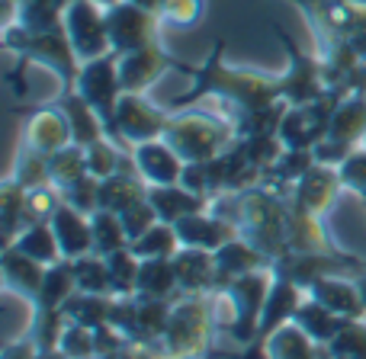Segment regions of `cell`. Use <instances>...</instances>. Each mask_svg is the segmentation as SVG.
Masks as SVG:
<instances>
[{"label":"cell","instance_id":"681fc988","mask_svg":"<svg viewBox=\"0 0 366 359\" xmlns=\"http://www.w3.org/2000/svg\"><path fill=\"white\" fill-rule=\"evenodd\" d=\"M337 173H341V186L366 202V145H360L354 154H347L337 164Z\"/></svg>","mask_w":366,"mask_h":359},{"label":"cell","instance_id":"5bb4252c","mask_svg":"<svg viewBox=\"0 0 366 359\" xmlns=\"http://www.w3.org/2000/svg\"><path fill=\"white\" fill-rule=\"evenodd\" d=\"M302 298H305L302 285H296L292 279L273 273V289L264 305V315H260V321H257V330H254V340L247 343V347H241L238 359H267L264 356L267 340H270L283 324H290L292 318H296V308L302 305Z\"/></svg>","mask_w":366,"mask_h":359},{"label":"cell","instance_id":"7c38bea8","mask_svg":"<svg viewBox=\"0 0 366 359\" xmlns=\"http://www.w3.org/2000/svg\"><path fill=\"white\" fill-rule=\"evenodd\" d=\"M107 26H109V42H113V51L126 55V51L158 45L164 19H161L158 13L145 10V6L132 4V0H119V4L107 6Z\"/></svg>","mask_w":366,"mask_h":359},{"label":"cell","instance_id":"d4e9b609","mask_svg":"<svg viewBox=\"0 0 366 359\" xmlns=\"http://www.w3.org/2000/svg\"><path fill=\"white\" fill-rule=\"evenodd\" d=\"M148 202L154 206L158 218L167 221V225H177V221L187 218V215L209 208V199H206V196H199V193H193V189H187L183 183L148 186Z\"/></svg>","mask_w":366,"mask_h":359},{"label":"cell","instance_id":"277c9868","mask_svg":"<svg viewBox=\"0 0 366 359\" xmlns=\"http://www.w3.org/2000/svg\"><path fill=\"white\" fill-rule=\"evenodd\" d=\"M219 334L212 321V302L206 295H177L171 308V321L161 337V350L167 359H202L212 350Z\"/></svg>","mask_w":366,"mask_h":359},{"label":"cell","instance_id":"db71d44e","mask_svg":"<svg viewBox=\"0 0 366 359\" xmlns=\"http://www.w3.org/2000/svg\"><path fill=\"white\" fill-rule=\"evenodd\" d=\"M94 340H97V356H107V359L119 356L122 350L129 347V337L109 321L100 324V328H94Z\"/></svg>","mask_w":366,"mask_h":359},{"label":"cell","instance_id":"603a6c76","mask_svg":"<svg viewBox=\"0 0 366 359\" xmlns=\"http://www.w3.org/2000/svg\"><path fill=\"white\" fill-rule=\"evenodd\" d=\"M0 266H4V289L13 292V295H19V298H26L29 305H36L49 266H42L39 260L13 251V247H4V263Z\"/></svg>","mask_w":366,"mask_h":359},{"label":"cell","instance_id":"d6a6232c","mask_svg":"<svg viewBox=\"0 0 366 359\" xmlns=\"http://www.w3.org/2000/svg\"><path fill=\"white\" fill-rule=\"evenodd\" d=\"M139 295L167 298V302H174V298L180 295L177 273H174V260H142Z\"/></svg>","mask_w":366,"mask_h":359},{"label":"cell","instance_id":"4dcf8cb0","mask_svg":"<svg viewBox=\"0 0 366 359\" xmlns=\"http://www.w3.org/2000/svg\"><path fill=\"white\" fill-rule=\"evenodd\" d=\"M292 321H296L299 328H302L315 343L328 347V343L335 340V334L341 330L344 318H337L335 311H328L322 302H315V298L305 292V298H302V305L296 308V318H292Z\"/></svg>","mask_w":366,"mask_h":359},{"label":"cell","instance_id":"6f0895ef","mask_svg":"<svg viewBox=\"0 0 366 359\" xmlns=\"http://www.w3.org/2000/svg\"><path fill=\"white\" fill-rule=\"evenodd\" d=\"M132 4L145 6V10H152V13H158V16H161V4H164V0H132Z\"/></svg>","mask_w":366,"mask_h":359},{"label":"cell","instance_id":"6125c7cd","mask_svg":"<svg viewBox=\"0 0 366 359\" xmlns=\"http://www.w3.org/2000/svg\"><path fill=\"white\" fill-rule=\"evenodd\" d=\"M363 145H366V141H363Z\"/></svg>","mask_w":366,"mask_h":359},{"label":"cell","instance_id":"ab89813d","mask_svg":"<svg viewBox=\"0 0 366 359\" xmlns=\"http://www.w3.org/2000/svg\"><path fill=\"white\" fill-rule=\"evenodd\" d=\"M6 177H13L23 189L45 186V183H51V173H49V154L32 151L29 145H19V151H16V158H13L10 173H6Z\"/></svg>","mask_w":366,"mask_h":359},{"label":"cell","instance_id":"f6af8a7d","mask_svg":"<svg viewBox=\"0 0 366 359\" xmlns=\"http://www.w3.org/2000/svg\"><path fill=\"white\" fill-rule=\"evenodd\" d=\"M64 206V193L55 183H45V186L26 189V225H36V221H51V215Z\"/></svg>","mask_w":366,"mask_h":359},{"label":"cell","instance_id":"ac0fdd59","mask_svg":"<svg viewBox=\"0 0 366 359\" xmlns=\"http://www.w3.org/2000/svg\"><path fill=\"white\" fill-rule=\"evenodd\" d=\"M132 164L148 186H167V183H180L187 161L174 151L167 138H152L132 148Z\"/></svg>","mask_w":366,"mask_h":359},{"label":"cell","instance_id":"94428289","mask_svg":"<svg viewBox=\"0 0 366 359\" xmlns=\"http://www.w3.org/2000/svg\"><path fill=\"white\" fill-rule=\"evenodd\" d=\"M331 359H354V356H331Z\"/></svg>","mask_w":366,"mask_h":359},{"label":"cell","instance_id":"484cf974","mask_svg":"<svg viewBox=\"0 0 366 359\" xmlns=\"http://www.w3.org/2000/svg\"><path fill=\"white\" fill-rule=\"evenodd\" d=\"M325 138L344 141L350 148H360L366 141V93H350L331 113V126Z\"/></svg>","mask_w":366,"mask_h":359},{"label":"cell","instance_id":"bcb514c9","mask_svg":"<svg viewBox=\"0 0 366 359\" xmlns=\"http://www.w3.org/2000/svg\"><path fill=\"white\" fill-rule=\"evenodd\" d=\"M331 356H354V359H366V318L357 321H344L341 330L335 334V340L328 343Z\"/></svg>","mask_w":366,"mask_h":359},{"label":"cell","instance_id":"f907efd6","mask_svg":"<svg viewBox=\"0 0 366 359\" xmlns=\"http://www.w3.org/2000/svg\"><path fill=\"white\" fill-rule=\"evenodd\" d=\"M206 13V0H164L161 4V19L180 29H193Z\"/></svg>","mask_w":366,"mask_h":359},{"label":"cell","instance_id":"44dd1931","mask_svg":"<svg viewBox=\"0 0 366 359\" xmlns=\"http://www.w3.org/2000/svg\"><path fill=\"white\" fill-rule=\"evenodd\" d=\"M305 292H309L315 302H322L328 311H335L337 318H344V321L366 318V305H363V295H360V289H357L354 276H325V279H318L315 285H309Z\"/></svg>","mask_w":366,"mask_h":359},{"label":"cell","instance_id":"ba28073f","mask_svg":"<svg viewBox=\"0 0 366 359\" xmlns=\"http://www.w3.org/2000/svg\"><path fill=\"white\" fill-rule=\"evenodd\" d=\"M270 266L277 276H286L296 285L309 289V285H315L318 279H325V276H357V273L366 270V260L350 257V253H344L335 247V251H322V253L290 251V253L273 260Z\"/></svg>","mask_w":366,"mask_h":359},{"label":"cell","instance_id":"11a10c76","mask_svg":"<svg viewBox=\"0 0 366 359\" xmlns=\"http://www.w3.org/2000/svg\"><path fill=\"white\" fill-rule=\"evenodd\" d=\"M39 356H42V350H39V343L32 340V334H23V337H16V340H6L4 353H0V359H39Z\"/></svg>","mask_w":366,"mask_h":359},{"label":"cell","instance_id":"e0dca14e","mask_svg":"<svg viewBox=\"0 0 366 359\" xmlns=\"http://www.w3.org/2000/svg\"><path fill=\"white\" fill-rule=\"evenodd\" d=\"M177 71V58L167 49L148 45V49H135L119 55V81H122V93H145L161 74Z\"/></svg>","mask_w":366,"mask_h":359},{"label":"cell","instance_id":"52a82bcc","mask_svg":"<svg viewBox=\"0 0 366 359\" xmlns=\"http://www.w3.org/2000/svg\"><path fill=\"white\" fill-rule=\"evenodd\" d=\"M232 298V308H234V324L228 330L238 347H247L254 340V330H257V321L264 315V305L270 298L273 289V266H264V270H254L247 276L232 279L228 285H222Z\"/></svg>","mask_w":366,"mask_h":359},{"label":"cell","instance_id":"4fadbf2b","mask_svg":"<svg viewBox=\"0 0 366 359\" xmlns=\"http://www.w3.org/2000/svg\"><path fill=\"white\" fill-rule=\"evenodd\" d=\"M344 96L328 90L322 100H312V103H302V106H290L283 113V122H280L277 135L283 138L286 148H302V151H312L318 141L328 135V126H331V113L335 106L341 103Z\"/></svg>","mask_w":366,"mask_h":359},{"label":"cell","instance_id":"ee69618b","mask_svg":"<svg viewBox=\"0 0 366 359\" xmlns=\"http://www.w3.org/2000/svg\"><path fill=\"white\" fill-rule=\"evenodd\" d=\"M315 164V151H302V148H286L283 154H280V161L270 167V171L264 173V180L277 183V186L283 189H292L299 180L305 177V171Z\"/></svg>","mask_w":366,"mask_h":359},{"label":"cell","instance_id":"9c48e42d","mask_svg":"<svg viewBox=\"0 0 366 359\" xmlns=\"http://www.w3.org/2000/svg\"><path fill=\"white\" fill-rule=\"evenodd\" d=\"M64 32H68L71 49H74L81 64L113 51L107 6L94 4V0H68V6H64Z\"/></svg>","mask_w":366,"mask_h":359},{"label":"cell","instance_id":"2e32d148","mask_svg":"<svg viewBox=\"0 0 366 359\" xmlns=\"http://www.w3.org/2000/svg\"><path fill=\"white\" fill-rule=\"evenodd\" d=\"M341 173L337 167L331 164H312L305 171V177L292 186V196H290V206L302 215H315V218H325L331 206H335L337 193H341Z\"/></svg>","mask_w":366,"mask_h":359},{"label":"cell","instance_id":"e575fe53","mask_svg":"<svg viewBox=\"0 0 366 359\" xmlns=\"http://www.w3.org/2000/svg\"><path fill=\"white\" fill-rule=\"evenodd\" d=\"M290 251L299 253H322V251H335L328 231H325L322 218L315 215H302L292 208V225H290Z\"/></svg>","mask_w":366,"mask_h":359},{"label":"cell","instance_id":"ffe728a7","mask_svg":"<svg viewBox=\"0 0 366 359\" xmlns=\"http://www.w3.org/2000/svg\"><path fill=\"white\" fill-rule=\"evenodd\" d=\"M174 273H177L180 295H206L219 289V270H215V253L202 247H180L174 253Z\"/></svg>","mask_w":366,"mask_h":359},{"label":"cell","instance_id":"836d02e7","mask_svg":"<svg viewBox=\"0 0 366 359\" xmlns=\"http://www.w3.org/2000/svg\"><path fill=\"white\" fill-rule=\"evenodd\" d=\"M116 295H94V292H74V295L64 302V318L71 324H84V328H100L109 321V311H113Z\"/></svg>","mask_w":366,"mask_h":359},{"label":"cell","instance_id":"5b68a950","mask_svg":"<svg viewBox=\"0 0 366 359\" xmlns=\"http://www.w3.org/2000/svg\"><path fill=\"white\" fill-rule=\"evenodd\" d=\"M277 42L283 45L286 58V71L280 74V96H283L290 106H302V103H312V100H322L328 93V77H325V64L318 58V51H302L299 42L283 29V26L273 23L270 26Z\"/></svg>","mask_w":366,"mask_h":359},{"label":"cell","instance_id":"d590c367","mask_svg":"<svg viewBox=\"0 0 366 359\" xmlns=\"http://www.w3.org/2000/svg\"><path fill=\"white\" fill-rule=\"evenodd\" d=\"M129 247H132V253L139 260H171L183 244L177 238V228L167 225V221H158V225H152L142 238H135Z\"/></svg>","mask_w":366,"mask_h":359},{"label":"cell","instance_id":"74e56055","mask_svg":"<svg viewBox=\"0 0 366 359\" xmlns=\"http://www.w3.org/2000/svg\"><path fill=\"white\" fill-rule=\"evenodd\" d=\"M0 218H4V247H6L26 228V189L13 177H6L4 186H0Z\"/></svg>","mask_w":366,"mask_h":359},{"label":"cell","instance_id":"f35d334b","mask_svg":"<svg viewBox=\"0 0 366 359\" xmlns=\"http://www.w3.org/2000/svg\"><path fill=\"white\" fill-rule=\"evenodd\" d=\"M74 266V283L77 292H94V295H113V279H109V266L103 253H87V257L71 260Z\"/></svg>","mask_w":366,"mask_h":359},{"label":"cell","instance_id":"7402d4cb","mask_svg":"<svg viewBox=\"0 0 366 359\" xmlns=\"http://www.w3.org/2000/svg\"><path fill=\"white\" fill-rule=\"evenodd\" d=\"M51 228H55V238H58L64 260H77V257L94 253V225H90V215H84L81 208L64 202L51 215Z\"/></svg>","mask_w":366,"mask_h":359},{"label":"cell","instance_id":"680465c9","mask_svg":"<svg viewBox=\"0 0 366 359\" xmlns=\"http://www.w3.org/2000/svg\"><path fill=\"white\" fill-rule=\"evenodd\" d=\"M357 289H360V295H363V305H366V270L363 273H357Z\"/></svg>","mask_w":366,"mask_h":359},{"label":"cell","instance_id":"8fae6325","mask_svg":"<svg viewBox=\"0 0 366 359\" xmlns=\"http://www.w3.org/2000/svg\"><path fill=\"white\" fill-rule=\"evenodd\" d=\"M174 302L167 298H148V295H122L113 302L109 324L122 330L129 340H154L158 343L171 321Z\"/></svg>","mask_w":366,"mask_h":359},{"label":"cell","instance_id":"9f6ffc18","mask_svg":"<svg viewBox=\"0 0 366 359\" xmlns=\"http://www.w3.org/2000/svg\"><path fill=\"white\" fill-rule=\"evenodd\" d=\"M113 359H167V356L161 350V343H154V340H129V347Z\"/></svg>","mask_w":366,"mask_h":359},{"label":"cell","instance_id":"8d00e7d4","mask_svg":"<svg viewBox=\"0 0 366 359\" xmlns=\"http://www.w3.org/2000/svg\"><path fill=\"white\" fill-rule=\"evenodd\" d=\"M84 151H87V173L97 180H107L113 173H119L122 167L132 164V154L116 145L113 138H100L90 148H84Z\"/></svg>","mask_w":366,"mask_h":359},{"label":"cell","instance_id":"91938a15","mask_svg":"<svg viewBox=\"0 0 366 359\" xmlns=\"http://www.w3.org/2000/svg\"><path fill=\"white\" fill-rule=\"evenodd\" d=\"M94 4H100V6H113V4H119V0H94Z\"/></svg>","mask_w":366,"mask_h":359},{"label":"cell","instance_id":"816d5d0a","mask_svg":"<svg viewBox=\"0 0 366 359\" xmlns=\"http://www.w3.org/2000/svg\"><path fill=\"white\" fill-rule=\"evenodd\" d=\"M119 218H122V228H126V234H129V244H132L135 238H142V234H145L152 225H158V221H161L158 212H154V206L148 199L129 206L126 212H119Z\"/></svg>","mask_w":366,"mask_h":359},{"label":"cell","instance_id":"7a4b0ae2","mask_svg":"<svg viewBox=\"0 0 366 359\" xmlns=\"http://www.w3.org/2000/svg\"><path fill=\"white\" fill-rule=\"evenodd\" d=\"M164 138L174 145L187 164L212 161L238 141V128L222 109H177L164 128Z\"/></svg>","mask_w":366,"mask_h":359},{"label":"cell","instance_id":"cb8c5ba5","mask_svg":"<svg viewBox=\"0 0 366 359\" xmlns=\"http://www.w3.org/2000/svg\"><path fill=\"white\" fill-rule=\"evenodd\" d=\"M273 260L267 257V253H260L257 247L251 244L247 238H234L228 241L225 247H219L215 251V270H219V285H228L232 279L238 276H247V273L254 270H264V266H270Z\"/></svg>","mask_w":366,"mask_h":359},{"label":"cell","instance_id":"9a60e30c","mask_svg":"<svg viewBox=\"0 0 366 359\" xmlns=\"http://www.w3.org/2000/svg\"><path fill=\"white\" fill-rule=\"evenodd\" d=\"M23 145H29L32 151L42 154H55L61 148L74 145V132H71V122L64 116V109L55 103H39V106L29 109L23 126Z\"/></svg>","mask_w":366,"mask_h":359},{"label":"cell","instance_id":"60d3db41","mask_svg":"<svg viewBox=\"0 0 366 359\" xmlns=\"http://www.w3.org/2000/svg\"><path fill=\"white\" fill-rule=\"evenodd\" d=\"M90 225H94V253H116L122 247H129V234L122 228L119 212H109V208H97L90 215Z\"/></svg>","mask_w":366,"mask_h":359},{"label":"cell","instance_id":"83f0119b","mask_svg":"<svg viewBox=\"0 0 366 359\" xmlns=\"http://www.w3.org/2000/svg\"><path fill=\"white\" fill-rule=\"evenodd\" d=\"M148 199V183L139 177L135 164L122 167L119 173L100 180V208H109V212H126L129 206Z\"/></svg>","mask_w":366,"mask_h":359},{"label":"cell","instance_id":"1f68e13d","mask_svg":"<svg viewBox=\"0 0 366 359\" xmlns=\"http://www.w3.org/2000/svg\"><path fill=\"white\" fill-rule=\"evenodd\" d=\"M74 292H77L74 266H71V260H61V263H55V266H49V270H45L42 292H39L32 311H61L64 302H68Z\"/></svg>","mask_w":366,"mask_h":359},{"label":"cell","instance_id":"7bdbcfd3","mask_svg":"<svg viewBox=\"0 0 366 359\" xmlns=\"http://www.w3.org/2000/svg\"><path fill=\"white\" fill-rule=\"evenodd\" d=\"M107 266H109V279H113V295H139V273H142V260L132 253V247H122L116 253H107Z\"/></svg>","mask_w":366,"mask_h":359},{"label":"cell","instance_id":"3957f363","mask_svg":"<svg viewBox=\"0 0 366 359\" xmlns=\"http://www.w3.org/2000/svg\"><path fill=\"white\" fill-rule=\"evenodd\" d=\"M4 45L6 51L19 58L26 64H39V68L51 71L61 84V93H71L77 84V71H81V61H77L74 49H71L68 32L61 29H45V32H29L16 23H4ZM58 93V96H61Z\"/></svg>","mask_w":366,"mask_h":359},{"label":"cell","instance_id":"d6986e66","mask_svg":"<svg viewBox=\"0 0 366 359\" xmlns=\"http://www.w3.org/2000/svg\"><path fill=\"white\" fill-rule=\"evenodd\" d=\"M174 228H177V238H180L183 247H202V251H212V253L241 234L234 221L222 218V215L212 212V208H202V212L187 215V218H180Z\"/></svg>","mask_w":366,"mask_h":359},{"label":"cell","instance_id":"6da1fadb","mask_svg":"<svg viewBox=\"0 0 366 359\" xmlns=\"http://www.w3.org/2000/svg\"><path fill=\"white\" fill-rule=\"evenodd\" d=\"M177 71L187 74L189 90L171 100V109H187L193 103L202 100H215L219 109L234 122L244 119L247 113H257V109H267L273 103H280V77H270L264 71L254 68H238V64H225V39H215L212 51L206 55L202 64H187L177 61Z\"/></svg>","mask_w":366,"mask_h":359},{"label":"cell","instance_id":"c3c4849f","mask_svg":"<svg viewBox=\"0 0 366 359\" xmlns=\"http://www.w3.org/2000/svg\"><path fill=\"white\" fill-rule=\"evenodd\" d=\"M244 145H247V158H251V164L257 167L260 173L270 171V167L280 161V154L286 151L283 138H280L277 132H270V135H251V138H244Z\"/></svg>","mask_w":366,"mask_h":359},{"label":"cell","instance_id":"b9f144b4","mask_svg":"<svg viewBox=\"0 0 366 359\" xmlns=\"http://www.w3.org/2000/svg\"><path fill=\"white\" fill-rule=\"evenodd\" d=\"M49 173H51V183L64 193V189L74 186L77 180L87 177V151H84L81 145H68V148H61V151H55L49 158Z\"/></svg>","mask_w":366,"mask_h":359},{"label":"cell","instance_id":"f5cc1de1","mask_svg":"<svg viewBox=\"0 0 366 359\" xmlns=\"http://www.w3.org/2000/svg\"><path fill=\"white\" fill-rule=\"evenodd\" d=\"M64 202L74 206V208H81L84 215H94L97 208H100V180L87 173V177L77 180L74 186L64 189Z\"/></svg>","mask_w":366,"mask_h":359},{"label":"cell","instance_id":"f546056e","mask_svg":"<svg viewBox=\"0 0 366 359\" xmlns=\"http://www.w3.org/2000/svg\"><path fill=\"white\" fill-rule=\"evenodd\" d=\"M13 251L26 253V257L39 260L42 266H55L64 260L61 247H58V238H55V228H51V221H36V225H26L23 231L13 238Z\"/></svg>","mask_w":366,"mask_h":359},{"label":"cell","instance_id":"7dc6e473","mask_svg":"<svg viewBox=\"0 0 366 359\" xmlns=\"http://www.w3.org/2000/svg\"><path fill=\"white\" fill-rule=\"evenodd\" d=\"M58 353L64 359H97V340H94V328L84 324H64L61 340H58Z\"/></svg>","mask_w":366,"mask_h":359},{"label":"cell","instance_id":"8992f818","mask_svg":"<svg viewBox=\"0 0 366 359\" xmlns=\"http://www.w3.org/2000/svg\"><path fill=\"white\" fill-rule=\"evenodd\" d=\"M74 90L97 109V116H100L103 126H107V135L119 145V135H116V106H119V100H122L119 51H109V55H103V58L84 61L81 71H77Z\"/></svg>","mask_w":366,"mask_h":359},{"label":"cell","instance_id":"f1b7e54d","mask_svg":"<svg viewBox=\"0 0 366 359\" xmlns=\"http://www.w3.org/2000/svg\"><path fill=\"white\" fill-rule=\"evenodd\" d=\"M267 359H331L328 347L315 343L296 321L283 324L277 334L267 340V350H264Z\"/></svg>","mask_w":366,"mask_h":359},{"label":"cell","instance_id":"30bf717a","mask_svg":"<svg viewBox=\"0 0 366 359\" xmlns=\"http://www.w3.org/2000/svg\"><path fill=\"white\" fill-rule=\"evenodd\" d=\"M174 109L158 106V103L145 100V93H122L119 106H116V135L119 145L132 154L135 145L152 138H164V128L171 122Z\"/></svg>","mask_w":366,"mask_h":359},{"label":"cell","instance_id":"4316f807","mask_svg":"<svg viewBox=\"0 0 366 359\" xmlns=\"http://www.w3.org/2000/svg\"><path fill=\"white\" fill-rule=\"evenodd\" d=\"M58 106L64 109V116H68V122H71V132H74V145L90 148L94 141L109 138V135H107V126H103V119L97 116V109L90 106V103L84 100L77 90H71V93H61V96H58Z\"/></svg>","mask_w":366,"mask_h":359}]
</instances>
